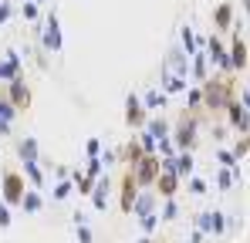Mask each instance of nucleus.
I'll list each match as a JSON object with an SVG mask.
<instances>
[{
    "mask_svg": "<svg viewBox=\"0 0 250 243\" xmlns=\"http://www.w3.org/2000/svg\"><path fill=\"white\" fill-rule=\"evenodd\" d=\"M125 125L128 128H146L149 125V108H146V101L135 91L125 95Z\"/></svg>",
    "mask_w": 250,
    "mask_h": 243,
    "instance_id": "7",
    "label": "nucleus"
},
{
    "mask_svg": "<svg viewBox=\"0 0 250 243\" xmlns=\"http://www.w3.org/2000/svg\"><path fill=\"white\" fill-rule=\"evenodd\" d=\"M142 101H146V108H149V112H156V108H163V105H166V91H163V88H149Z\"/></svg>",
    "mask_w": 250,
    "mask_h": 243,
    "instance_id": "26",
    "label": "nucleus"
},
{
    "mask_svg": "<svg viewBox=\"0 0 250 243\" xmlns=\"http://www.w3.org/2000/svg\"><path fill=\"white\" fill-rule=\"evenodd\" d=\"M186 189H189L193 196H207V179H200V176H189V179H186Z\"/></svg>",
    "mask_w": 250,
    "mask_h": 243,
    "instance_id": "32",
    "label": "nucleus"
},
{
    "mask_svg": "<svg viewBox=\"0 0 250 243\" xmlns=\"http://www.w3.org/2000/svg\"><path fill=\"white\" fill-rule=\"evenodd\" d=\"M250 68V58H247V44L240 34H233L230 38V71L233 75H240V71H247Z\"/></svg>",
    "mask_w": 250,
    "mask_h": 243,
    "instance_id": "9",
    "label": "nucleus"
},
{
    "mask_svg": "<svg viewBox=\"0 0 250 243\" xmlns=\"http://www.w3.org/2000/svg\"><path fill=\"white\" fill-rule=\"evenodd\" d=\"M139 243H156V240H152V237H142V240H139Z\"/></svg>",
    "mask_w": 250,
    "mask_h": 243,
    "instance_id": "42",
    "label": "nucleus"
},
{
    "mask_svg": "<svg viewBox=\"0 0 250 243\" xmlns=\"http://www.w3.org/2000/svg\"><path fill=\"white\" fill-rule=\"evenodd\" d=\"M189 71H193V78H196L200 84H203V81L209 78V54H203V51H196V54L189 58Z\"/></svg>",
    "mask_w": 250,
    "mask_h": 243,
    "instance_id": "18",
    "label": "nucleus"
},
{
    "mask_svg": "<svg viewBox=\"0 0 250 243\" xmlns=\"http://www.w3.org/2000/svg\"><path fill=\"white\" fill-rule=\"evenodd\" d=\"M142 156H146V149H142V142H139V139H128V142L122 145V152H119L122 165H132V169L142 162Z\"/></svg>",
    "mask_w": 250,
    "mask_h": 243,
    "instance_id": "13",
    "label": "nucleus"
},
{
    "mask_svg": "<svg viewBox=\"0 0 250 243\" xmlns=\"http://www.w3.org/2000/svg\"><path fill=\"white\" fill-rule=\"evenodd\" d=\"M227 125H230L233 132H240V135H244V132H250V112L240 105V98L227 105Z\"/></svg>",
    "mask_w": 250,
    "mask_h": 243,
    "instance_id": "11",
    "label": "nucleus"
},
{
    "mask_svg": "<svg viewBox=\"0 0 250 243\" xmlns=\"http://www.w3.org/2000/svg\"><path fill=\"white\" fill-rule=\"evenodd\" d=\"M213 179H216V186H220V189H230V186L237 182L230 169H216V176H213Z\"/></svg>",
    "mask_w": 250,
    "mask_h": 243,
    "instance_id": "35",
    "label": "nucleus"
},
{
    "mask_svg": "<svg viewBox=\"0 0 250 243\" xmlns=\"http://www.w3.org/2000/svg\"><path fill=\"white\" fill-rule=\"evenodd\" d=\"M21 112L3 98V91H0V135H10V125H14V119H17Z\"/></svg>",
    "mask_w": 250,
    "mask_h": 243,
    "instance_id": "19",
    "label": "nucleus"
},
{
    "mask_svg": "<svg viewBox=\"0 0 250 243\" xmlns=\"http://www.w3.org/2000/svg\"><path fill=\"white\" fill-rule=\"evenodd\" d=\"M179 40H183V51H186L189 58L200 51V40H196V34H193V27H183V31H179Z\"/></svg>",
    "mask_w": 250,
    "mask_h": 243,
    "instance_id": "28",
    "label": "nucleus"
},
{
    "mask_svg": "<svg viewBox=\"0 0 250 243\" xmlns=\"http://www.w3.org/2000/svg\"><path fill=\"white\" fill-rule=\"evenodd\" d=\"M0 200L7 202L10 209L14 206H21L24 196H27V182H24V172H17V169H3V176H0Z\"/></svg>",
    "mask_w": 250,
    "mask_h": 243,
    "instance_id": "3",
    "label": "nucleus"
},
{
    "mask_svg": "<svg viewBox=\"0 0 250 243\" xmlns=\"http://www.w3.org/2000/svg\"><path fill=\"white\" fill-rule=\"evenodd\" d=\"M14 149H17L21 162H38V159H41V149H38V142H34V139H17V142H14Z\"/></svg>",
    "mask_w": 250,
    "mask_h": 243,
    "instance_id": "20",
    "label": "nucleus"
},
{
    "mask_svg": "<svg viewBox=\"0 0 250 243\" xmlns=\"http://www.w3.org/2000/svg\"><path fill=\"white\" fill-rule=\"evenodd\" d=\"M186 88H189L186 78H179V75H172V71L163 68V91H166V95H179V91H186Z\"/></svg>",
    "mask_w": 250,
    "mask_h": 243,
    "instance_id": "21",
    "label": "nucleus"
},
{
    "mask_svg": "<svg viewBox=\"0 0 250 243\" xmlns=\"http://www.w3.org/2000/svg\"><path fill=\"white\" fill-rule=\"evenodd\" d=\"M132 172H135V182H139L142 189H152L156 179H159V172H163V156H159V152H156V156H142V162H139Z\"/></svg>",
    "mask_w": 250,
    "mask_h": 243,
    "instance_id": "6",
    "label": "nucleus"
},
{
    "mask_svg": "<svg viewBox=\"0 0 250 243\" xmlns=\"http://www.w3.org/2000/svg\"><path fill=\"white\" fill-rule=\"evenodd\" d=\"M139 193H142V186L135 182L132 165H125L122 169V182H119V209H122L125 216H132V206H135V200H139Z\"/></svg>",
    "mask_w": 250,
    "mask_h": 243,
    "instance_id": "5",
    "label": "nucleus"
},
{
    "mask_svg": "<svg viewBox=\"0 0 250 243\" xmlns=\"http://www.w3.org/2000/svg\"><path fill=\"white\" fill-rule=\"evenodd\" d=\"M84 152H88V159L102 156V139H88V142H84Z\"/></svg>",
    "mask_w": 250,
    "mask_h": 243,
    "instance_id": "38",
    "label": "nucleus"
},
{
    "mask_svg": "<svg viewBox=\"0 0 250 243\" xmlns=\"http://www.w3.org/2000/svg\"><path fill=\"white\" fill-rule=\"evenodd\" d=\"M216 159H220L223 169H237V165H240V159H237L233 152H227V149H216Z\"/></svg>",
    "mask_w": 250,
    "mask_h": 243,
    "instance_id": "34",
    "label": "nucleus"
},
{
    "mask_svg": "<svg viewBox=\"0 0 250 243\" xmlns=\"http://www.w3.org/2000/svg\"><path fill=\"white\" fill-rule=\"evenodd\" d=\"M247 152H250V132H244V139H237V145H233V156L244 159Z\"/></svg>",
    "mask_w": 250,
    "mask_h": 243,
    "instance_id": "36",
    "label": "nucleus"
},
{
    "mask_svg": "<svg viewBox=\"0 0 250 243\" xmlns=\"http://www.w3.org/2000/svg\"><path fill=\"white\" fill-rule=\"evenodd\" d=\"M200 122H203V112H193V108H183L179 119L172 125V145L176 152H193L196 142H200Z\"/></svg>",
    "mask_w": 250,
    "mask_h": 243,
    "instance_id": "2",
    "label": "nucleus"
},
{
    "mask_svg": "<svg viewBox=\"0 0 250 243\" xmlns=\"http://www.w3.org/2000/svg\"><path fill=\"white\" fill-rule=\"evenodd\" d=\"M34 3H44V0H34Z\"/></svg>",
    "mask_w": 250,
    "mask_h": 243,
    "instance_id": "44",
    "label": "nucleus"
},
{
    "mask_svg": "<svg viewBox=\"0 0 250 243\" xmlns=\"http://www.w3.org/2000/svg\"><path fill=\"white\" fill-rule=\"evenodd\" d=\"M179 186H183V179L172 172V169H163L159 172V179H156V196H163V200H176V193H179Z\"/></svg>",
    "mask_w": 250,
    "mask_h": 243,
    "instance_id": "10",
    "label": "nucleus"
},
{
    "mask_svg": "<svg viewBox=\"0 0 250 243\" xmlns=\"http://www.w3.org/2000/svg\"><path fill=\"white\" fill-rule=\"evenodd\" d=\"M244 10H247V14H250V0H244Z\"/></svg>",
    "mask_w": 250,
    "mask_h": 243,
    "instance_id": "43",
    "label": "nucleus"
},
{
    "mask_svg": "<svg viewBox=\"0 0 250 243\" xmlns=\"http://www.w3.org/2000/svg\"><path fill=\"white\" fill-rule=\"evenodd\" d=\"M207 47H209V61H213V64H216L223 75H230V47H227L223 40L216 38V34L207 40Z\"/></svg>",
    "mask_w": 250,
    "mask_h": 243,
    "instance_id": "12",
    "label": "nucleus"
},
{
    "mask_svg": "<svg viewBox=\"0 0 250 243\" xmlns=\"http://www.w3.org/2000/svg\"><path fill=\"white\" fill-rule=\"evenodd\" d=\"M0 91H3V98H7V101H10L17 112H27V108H31V101H34V95H31V84L24 81V75H21V78H14V81H7Z\"/></svg>",
    "mask_w": 250,
    "mask_h": 243,
    "instance_id": "4",
    "label": "nucleus"
},
{
    "mask_svg": "<svg viewBox=\"0 0 250 243\" xmlns=\"http://www.w3.org/2000/svg\"><path fill=\"white\" fill-rule=\"evenodd\" d=\"M156 209V193H139V200L132 206V216H149Z\"/></svg>",
    "mask_w": 250,
    "mask_h": 243,
    "instance_id": "22",
    "label": "nucleus"
},
{
    "mask_svg": "<svg viewBox=\"0 0 250 243\" xmlns=\"http://www.w3.org/2000/svg\"><path fill=\"white\" fill-rule=\"evenodd\" d=\"M10 223H14V220H10V206H7V202L0 200V230H7Z\"/></svg>",
    "mask_w": 250,
    "mask_h": 243,
    "instance_id": "41",
    "label": "nucleus"
},
{
    "mask_svg": "<svg viewBox=\"0 0 250 243\" xmlns=\"http://www.w3.org/2000/svg\"><path fill=\"white\" fill-rule=\"evenodd\" d=\"M38 14H41L38 3L34 0H24V20H38Z\"/></svg>",
    "mask_w": 250,
    "mask_h": 243,
    "instance_id": "39",
    "label": "nucleus"
},
{
    "mask_svg": "<svg viewBox=\"0 0 250 243\" xmlns=\"http://www.w3.org/2000/svg\"><path fill=\"white\" fill-rule=\"evenodd\" d=\"M159 223H163V220H159L156 213H149V216H139V226H142V237H152Z\"/></svg>",
    "mask_w": 250,
    "mask_h": 243,
    "instance_id": "29",
    "label": "nucleus"
},
{
    "mask_svg": "<svg viewBox=\"0 0 250 243\" xmlns=\"http://www.w3.org/2000/svg\"><path fill=\"white\" fill-rule=\"evenodd\" d=\"M108 193H112V179L102 176L98 186H95V193H91V206H95L98 213H105V206H108Z\"/></svg>",
    "mask_w": 250,
    "mask_h": 243,
    "instance_id": "15",
    "label": "nucleus"
},
{
    "mask_svg": "<svg viewBox=\"0 0 250 243\" xmlns=\"http://www.w3.org/2000/svg\"><path fill=\"white\" fill-rule=\"evenodd\" d=\"M41 44L47 51H61V27H58V10L51 7L47 14H44V31H41Z\"/></svg>",
    "mask_w": 250,
    "mask_h": 243,
    "instance_id": "8",
    "label": "nucleus"
},
{
    "mask_svg": "<svg viewBox=\"0 0 250 243\" xmlns=\"http://www.w3.org/2000/svg\"><path fill=\"white\" fill-rule=\"evenodd\" d=\"M186 108H193V112H207V108H203V84L186 88Z\"/></svg>",
    "mask_w": 250,
    "mask_h": 243,
    "instance_id": "25",
    "label": "nucleus"
},
{
    "mask_svg": "<svg viewBox=\"0 0 250 243\" xmlns=\"http://www.w3.org/2000/svg\"><path fill=\"white\" fill-rule=\"evenodd\" d=\"M176 216H179V202H176V200H166V202H163V213H159V220H163V223H172Z\"/></svg>",
    "mask_w": 250,
    "mask_h": 243,
    "instance_id": "31",
    "label": "nucleus"
},
{
    "mask_svg": "<svg viewBox=\"0 0 250 243\" xmlns=\"http://www.w3.org/2000/svg\"><path fill=\"white\" fill-rule=\"evenodd\" d=\"M10 17H14V3H7V0H0V27H3V24H7Z\"/></svg>",
    "mask_w": 250,
    "mask_h": 243,
    "instance_id": "40",
    "label": "nucleus"
},
{
    "mask_svg": "<svg viewBox=\"0 0 250 243\" xmlns=\"http://www.w3.org/2000/svg\"><path fill=\"white\" fill-rule=\"evenodd\" d=\"M84 172H88L91 179H102V172H105V162H102V156L88 159V165H84Z\"/></svg>",
    "mask_w": 250,
    "mask_h": 243,
    "instance_id": "33",
    "label": "nucleus"
},
{
    "mask_svg": "<svg viewBox=\"0 0 250 243\" xmlns=\"http://www.w3.org/2000/svg\"><path fill=\"white\" fill-rule=\"evenodd\" d=\"M213 27L216 31H233V3H220L213 10Z\"/></svg>",
    "mask_w": 250,
    "mask_h": 243,
    "instance_id": "17",
    "label": "nucleus"
},
{
    "mask_svg": "<svg viewBox=\"0 0 250 243\" xmlns=\"http://www.w3.org/2000/svg\"><path fill=\"white\" fill-rule=\"evenodd\" d=\"M21 75H24L21 71V58L14 51H7L3 61H0V81H14V78H21Z\"/></svg>",
    "mask_w": 250,
    "mask_h": 243,
    "instance_id": "14",
    "label": "nucleus"
},
{
    "mask_svg": "<svg viewBox=\"0 0 250 243\" xmlns=\"http://www.w3.org/2000/svg\"><path fill=\"white\" fill-rule=\"evenodd\" d=\"M156 243H166V240H156Z\"/></svg>",
    "mask_w": 250,
    "mask_h": 243,
    "instance_id": "45",
    "label": "nucleus"
},
{
    "mask_svg": "<svg viewBox=\"0 0 250 243\" xmlns=\"http://www.w3.org/2000/svg\"><path fill=\"white\" fill-rule=\"evenodd\" d=\"M21 209H24V213H41V209H44L41 189H27V196H24V202H21Z\"/></svg>",
    "mask_w": 250,
    "mask_h": 243,
    "instance_id": "23",
    "label": "nucleus"
},
{
    "mask_svg": "<svg viewBox=\"0 0 250 243\" xmlns=\"http://www.w3.org/2000/svg\"><path fill=\"white\" fill-rule=\"evenodd\" d=\"M27 179H31V186L34 189H44V172H41V162H24V169H21Z\"/></svg>",
    "mask_w": 250,
    "mask_h": 243,
    "instance_id": "24",
    "label": "nucleus"
},
{
    "mask_svg": "<svg viewBox=\"0 0 250 243\" xmlns=\"http://www.w3.org/2000/svg\"><path fill=\"white\" fill-rule=\"evenodd\" d=\"M71 193H75V182H71V179H61V182L54 186V193H51V196H54V200L61 202V200H68Z\"/></svg>",
    "mask_w": 250,
    "mask_h": 243,
    "instance_id": "30",
    "label": "nucleus"
},
{
    "mask_svg": "<svg viewBox=\"0 0 250 243\" xmlns=\"http://www.w3.org/2000/svg\"><path fill=\"white\" fill-rule=\"evenodd\" d=\"M75 233H78V243H91L95 240V233H91L88 223H75Z\"/></svg>",
    "mask_w": 250,
    "mask_h": 243,
    "instance_id": "37",
    "label": "nucleus"
},
{
    "mask_svg": "<svg viewBox=\"0 0 250 243\" xmlns=\"http://www.w3.org/2000/svg\"><path fill=\"white\" fill-rule=\"evenodd\" d=\"M146 128H149L156 139H169V135H172V125H169L166 119H152V115H149V125H146Z\"/></svg>",
    "mask_w": 250,
    "mask_h": 243,
    "instance_id": "27",
    "label": "nucleus"
},
{
    "mask_svg": "<svg viewBox=\"0 0 250 243\" xmlns=\"http://www.w3.org/2000/svg\"><path fill=\"white\" fill-rule=\"evenodd\" d=\"M193 169H196V159H193V152H176V162H172V172L186 182L189 176H193Z\"/></svg>",
    "mask_w": 250,
    "mask_h": 243,
    "instance_id": "16",
    "label": "nucleus"
},
{
    "mask_svg": "<svg viewBox=\"0 0 250 243\" xmlns=\"http://www.w3.org/2000/svg\"><path fill=\"white\" fill-rule=\"evenodd\" d=\"M240 98V88H237V75H213L203 81V108L207 112H227L230 101Z\"/></svg>",
    "mask_w": 250,
    "mask_h": 243,
    "instance_id": "1",
    "label": "nucleus"
}]
</instances>
